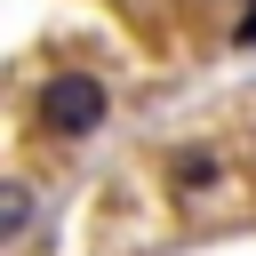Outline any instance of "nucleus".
Masks as SVG:
<instances>
[{"instance_id":"f257e3e1","label":"nucleus","mask_w":256,"mask_h":256,"mask_svg":"<svg viewBox=\"0 0 256 256\" xmlns=\"http://www.w3.org/2000/svg\"><path fill=\"white\" fill-rule=\"evenodd\" d=\"M104 120H112V88H104L96 72H80V64H56V72L32 88V128H40L48 144H88Z\"/></svg>"}]
</instances>
